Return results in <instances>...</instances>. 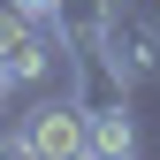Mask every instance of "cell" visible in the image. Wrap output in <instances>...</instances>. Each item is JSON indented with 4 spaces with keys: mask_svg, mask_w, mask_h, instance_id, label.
<instances>
[{
    "mask_svg": "<svg viewBox=\"0 0 160 160\" xmlns=\"http://www.w3.org/2000/svg\"><path fill=\"white\" fill-rule=\"evenodd\" d=\"M69 92L84 107V152L122 160L137 152V122H130V76L107 61L99 46H69Z\"/></svg>",
    "mask_w": 160,
    "mask_h": 160,
    "instance_id": "cell-1",
    "label": "cell"
},
{
    "mask_svg": "<svg viewBox=\"0 0 160 160\" xmlns=\"http://www.w3.org/2000/svg\"><path fill=\"white\" fill-rule=\"evenodd\" d=\"M92 46L107 53L130 84H160V15H145L137 0H107V15H99V38H92Z\"/></svg>",
    "mask_w": 160,
    "mask_h": 160,
    "instance_id": "cell-2",
    "label": "cell"
},
{
    "mask_svg": "<svg viewBox=\"0 0 160 160\" xmlns=\"http://www.w3.org/2000/svg\"><path fill=\"white\" fill-rule=\"evenodd\" d=\"M0 152H38V160L84 152V107H76V92H46V99H31L23 122L0 137Z\"/></svg>",
    "mask_w": 160,
    "mask_h": 160,
    "instance_id": "cell-3",
    "label": "cell"
},
{
    "mask_svg": "<svg viewBox=\"0 0 160 160\" xmlns=\"http://www.w3.org/2000/svg\"><path fill=\"white\" fill-rule=\"evenodd\" d=\"M8 8H23L31 23H46V31H53V15H61V0H8Z\"/></svg>",
    "mask_w": 160,
    "mask_h": 160,
    "instance_id": "cell-4",
    "label": "cell"
},
{
    "mask_svg": "<svg viewBox=\"0 0 160 160\" xmlns=\"http://www.w3.org/2000/svg\"><path fill=\"white\" fill-rule=\"evenodd\" d=\"M8 99H15V76H8V69H0V114H8Z\"/></svg>",
    "mask_w": 160,
    "mask_h": 160,
    "instance_id": "cell-5",
    "label": "cell"
}]
</instances>
